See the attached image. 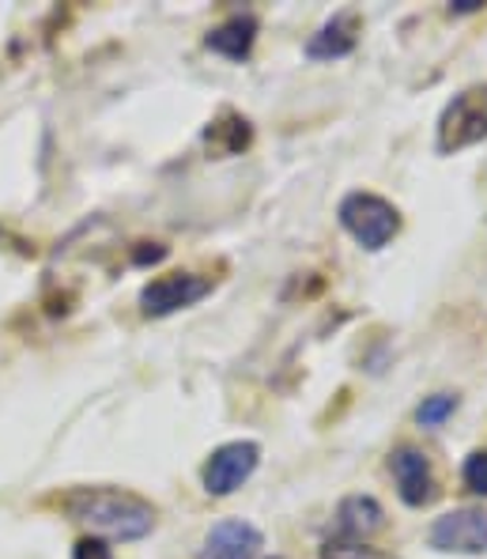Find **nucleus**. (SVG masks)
Here are the masks:
<instances>
[{"label":"nucleus","mask_w":487,"mask_h":559,"mask_svg":"<svg viewBox=\"0 0 487 559\" xmlns=\"http://www.w3.org/2000/svg\"><path fill=\"white\" fill-rule=\"evenodd\" d=\"M61 511L72 522L87 525L98 540H140L155 530V511L147 499L126 488H72L61 499Z\"/></svg>","instance_id":"f257e3e1"},{"label":"nucleus","mask_w":487,"mask_h":559,"mask_svg":"<svg viewBox=\"0 0 487 559\" xmlns=\"http://www.w3.org/2000/svg\"><path fill=\"white\" fill-rule=\"evenodd\" d=\"M341 227L363 250H385L401 231V212L378 193H348L341 201Z\"/></svg>","instance_id":"f03ea898"},{"label":"nucleus","mask_w":487,"mask_h":559,"mask_svg":"<svg viewBox=\"0 0 487 559\" xmlns=\"http://www.w3.org/2000/svg\"><path fill=\"white\" fill-rule=\"evenodd\" d=\"M487 140V84H473L446 103L439 118V152L453 155Z\"/></svg>","instance_id":"7ed1b4c3"},{"label":"nucleus","mask_w":487,"mask_h":559,"mask_svg":"<svg viewBox=\"0 0 487 559\" xmlns=\"http://www.w3.org/2000/svg\"><path fill=\"white\" fill-rule=\"evenodd\" d=\"M427 545L446 556H487V507H458L435 518Z\"/></svg>","instance_id":"20e7f679"},{"label":"nucleus","mask_w":487,"mask_h":559,"mask_svg":"<svg viewBox=\"0 0 487 559\" xmlns=\"http://www.w3.org/2000/svg\"><path fill=\"white\" fill-rule=\"evenodd\" d=\"M261 462V447L253 439H235V442H223L219 450H212V457L204 462V491L209 496H235L253 473H258Z\"/></svg>","instance_id":"39448f33"},{"label":"nucleus","mask_w":487,"mask_h":559,"mask_svg":"<svg viewBox=\"0 0 487 559\" xmlns=\"http://www.w3.org/2000/svg\"><path fill=\"white\" fill-rule=\"evenodd\" d=\"M209 292H212V280L193 276V273H167V276H155L152 284H144L140 307H144L147 318H167V314H175V310H186V307H193V302H201Z\"/></svg>","instance_id":"423d86ee"},{"label":"nucleus","mask_w":487,"mask_h":559,"mask_svg":"<svg viewBox=\"0 0 487 559\" xmlns=\"http://www.w3.org/2000/svg\"><path fill=\"white\" fill-rule=\"evenodd\" d=\"M197 559H280L265 556V533L242 518H223L204 533V545Z\"/></svg>","instance_id":"0eeeda50"},{"label":"nucleus","mask_w":487,"mask_h":559,"mask_svg":"<svg viewBox=\"0 0 487 559\" xmlns=\"http://www.w3.org/2000/svg\"><path fill=\"white\" fill-rule=\"evenodd\" d=\"M390 468H393V480H397V491L408 507H427L439 488H435V468L431 457L416 447H397L390 454Z\"/></svg>","instance_id":"6e6552de"},{"label":"nucleus","mask_w":487,"mask_h":559,"mask_svg":"<svg viewBox=\"0 0 487 559\" xmlns=\"http://www.w3.org/2000/svg\"><path fill=\"white\" fill-rule=\"evenodd\" d=\"M355 43H359V15L341 12L318 31L307 43V57L313 61H336V57H348Z\"/></svg>","instance_id":"1a4fd4ad"},{"label":"nucleus","mask_w":487,"mask_h":559,"mask_svg":"<svg viewBox=\"0 0 487 559\" xmlns=\"http://www.w3.org/2000/svg\"><path fill=\"white\" fill-rule=\"evenodd\" d=\"M253 43H258V20H253V15H230L227 23H219V27L209 31V38H204V46H209L212 53L227 57V61H246Z\"/></svg>","instance_id":"9d476101"},{"label":"nucleus","mask_w":487,"mask_h":559,"mask_svg":"<svg viewBox=\"0 0 487 559\" xmlns=\"http://www.w3.org/2000/svg\"><path fill=\"white\" fill-rule=\"evenodd\" d=\"M336 525L348 540H363L385 525V511L375 496H348L336 507Z\"/></svg>","instance_id":"9b49d317"},{"label":"nucleus","mask_w":487,"mask_h":559,"mask_svg":"<svg viewBox=\"0 0 487 559\" xmlns=\"http://www.w3.org/2000/svg\"><path fill=\"white\" fill-rule=\"evenodd\" d=\"M453 413H458V397L453 393H435V397H424V405L416 408V419L424 427H439Z\"/></svg>","instance_id":"f8f14e48"},{"label":"nucleus","mask_w":487,"mask_h":559,"mask_svg":"<svg viewBox=\"0 0 487 559\" xmlns=\"http://www.w3.org/2000/svg\"><path fill=\"white\" fill-rule=\"evenodd\" d=\"M321 559H385L378 548H367L363 540H348V537H336L321 545Z\"/></svg>","instance_id":"ddd939ff"},{"label":"nucleus","mask_w":487,"mask_h":559,"mask_svg":"<svg viewBox=\"0 0 487 559\" xmlns=\"http://www.w3.org/2000/svg\"><path fill=\"white\" fill-rule=\"evenodd\" d=\"M461 476H465V484L476 491V496H487V450H476V454H468L465 468H461Z\"/></svg>","instance_id":"4468645a"},{"label":"nucleus","mask_w":487,"mask_h":559,"mask_svg":"<svg viewBox=\"0 0 487 559\" xmlns=\"http://www.w3.org/2000/svg\"><path fill=\"white\" fill-rule=\"evenodd\" d=\"M72 559H110V548H106L98 537H87V540H80V545H76V556H72Z\"/></svg>","instance_id":"2eb2a0df"}]
</instances>
